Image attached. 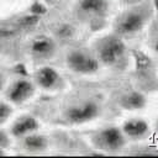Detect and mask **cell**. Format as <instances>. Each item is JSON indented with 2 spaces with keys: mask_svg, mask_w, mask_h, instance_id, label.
<instances>
[{
  "mask_svg": "<svg viewBox=\"0 0 158 158\" xmlns=\"http://www.w3.org/2000/svg\"><path fill=\"white\" fill-rule=\"evenodd\" d=\"M23 146L26 149H28L31 152H40V151H43L47 148L48 141L42 135L30 133V135H26V137L23 138Z\"/></svg>",
  "mask_w": 158,
  "mask_h": 158,
  "instance_id": "7c38bea8",
  "label": "cell"
},
{
  "mask_svg": "<svg viewBox=\"0 0 158 158\" xmlns=\"http://www.w3.org/2000/svg\"><path fill=\"white\" fill-rule=\"evenodd\" d=\"M142 1H144V0H122V2H125L126 5H131V6L137 5V4L142 2Z\"/></svg>",
  "mask_w": 158,
  "mask_h": 158,
  "instance_id": "d6986e66",
  "label": "cell"
},
{
  "mask_svg": "<svg viewBox=\"0 0 158 158\" xmlns=\"http://www.w3.org/2000/svg\"><path fill=\"white\" fill-rule=\"evenodd\" d=\"M38 126L40 125H38V122H37V120L35 117H32V116H22L21 118H19L14 123L11 131H12L14 136L20 137V136H26L28 133H32V132L37 131Z\"/></svg>",
  "mask_w": 158,
  "mask_h": 158,
  "instance_id": "30bf717a",
  "label": "cell"
},
{
  "mask_svg": "<svg viewBox=\"0 0 158 158\" xmlns=\"http://www.w3.org/2000/svg\"><path fill=\"white\" fill-rule=\"evenodd\" d=\"M126 138L122 130L117 127H107L99 131L94 137V144L102 151L115 152L125 146Z\"/></svg>",
  "mask_w": 158,
  "mask_h": 158,
  "instance_id": "3957f363",
  "label": "cell"
},
{
  "mask_svg": "<svg viewBox=\"0 0 158 158\" xmlns=\"http://www.w3.org/2000/svg\"><path fill=\"white\" fill-rule=\"evenodd\" d=\"M58 73L51 67H43L36 73V81L43 89H52L59 81Z\"/></svg>",
  "mask_w": 158,
  "mask_h": 158,
  "instance_id": "9c48e42d",
  "label": "cell"
},
{
  "mask_svg": "<svg viewBox=\"0 0 158 158\" xmlns=\"http://www.w3.org/2000/svg\"><path fill=\"white\" fill-rule=\"evenodd\" d=\"M100 112V107L94 101L81 102L69 107L65 112L67 118L73 123H84L95 118Z\"/></svg>",
  "mask_w": 158,
  "mask_h": 158,
  "instance_id": "5b68a950",
  "label": "cell"
},
{
  "mask_svg": "<svg viewBox=\"0 0 158 158\" xmlns=\"http://www.w3.org/2000/svg\"><path fill=\"white\" fill-rule=\"evenodd\" d=\"M153 14L154 6L152 0H144L137 5H133L117 17L115 23L116 32L118 35L137 33L153 17Z\"/></svg>",
  "mask_w": 158,
  "mask_h": 158,
  "instance_id": "6da1fadb",
  "label": "cell"
},
{
  "mask_svg": "<svg viewBox=\"0 0 158 158\" xmlns=\"http://www.w3.org/2000/svg\"><path fill=\"white\" fill-rule=\"evenodd\" d=\"M109 6V0H79V7L86 14L102 15Z\"/></svg>",
  "mask_w": 158,
  "mask_h": 158,
  "instance_id": "8fae6325",
  "label": "cell"
},
{
  "mask_svg": "<svg viewBox=\"0 0 158 158\" xmlns=\"http://www.w3.org/2000/svg\"><path fill=\"white\" fill-rule=\"evenodd\" d=\"M38 20H40L38 15H36V14L28 15V16H23L22 19H20L19 25L22 27H30V26H35L38 22Z\"/></svg>",
  "mask_w": 158,
  "mask_h": 158,
  "instance_id": "9a60e30c",
  "label": "cell"
},
{
  "mask_svg": "<svg viewBox=\"0 0 158 158\" xmlns=\"http://www.w3.org/2000/svg\"><path fill=\"white\" fill-rule=\"evenodd\" d=\"M1 88H2V80H1V78H0V90H1Z\"/></svg>",
  "mask_w": 158,
  "mask_h": 158,
  "instance_id": "7402d4cb",
  "label": "cell"
},
{
  "mask_svg": "<svg viewBox=\"0 0 158 158\" xmlns=\"http://www.w3.org/2000/svg\"><path fill=\"white\" fill-rule=\"evenodd\" d=\"M10 115H11V107L5 102H0V122L5 121Z\"/></svg>",
  "mask_w": 158,
  "mask_h": 158,
  "instance_id": "2e32d148",
  "label": "cell"
},
{
  "mask_svg": "<svg viewBox=\"0 0 158 158\" xmlns=\"http://www.w3.org/2000/svg\"><path fill=\"white\" fill-rule=\"evenodd\" d=\"M12 35H14L12 31L6 30V28H0V38H6V37H10Z\"/></svg>",
  "mask_w": 158,
  "mask_h": 158,
  "instance_id": "ac0fdd59",
  "label": "cell"
},
{
  "mask_svg": "<svg viewBox=\"0 0 158 158\" xmlns=\"http://www.w3.org/2000/svg\"><path fill=\"white\" fill-rule=\"evenodd\" d=\"M33 90H35V88H33L32 83L22 79L14 84V86L11 88V90L9 93V98L14 102H23L33 94Z\"/></svg>",
  "mask_w": 158,
  "mask_h": 158,
  "instance_id": "52a82bcc",
  "label": "cell"
},
{
  "mask_svg": "<svg viewBox=\"0 0 158 158\" xmlns=\"http://www.w3.org/2000/svg\"><path fill=\"white\" fill-rule=\"evenodd\" d=\"M122 131L126 137L138 141V139H144L146 137L149 136L151 127L147 121L136 117V118L127 120L122 126Z\"/></svg>",
  "mask_w": 158,
  "mask_h": 158,
  "instance_id": "8992f818",
  "label": "cell"
},
{
  "mask_svg": "<svg viewBox=\"0 0 158 158\" xmlns=\"http://www.w3.org/2000/svg\"><path fill=\"white\" fill-rule=\"evenodd\" d=\"M120 105L126 110H141L147 105V98L141 91H130L120 99Z\"/></svg>",
  "mask_w": 158,
  "mask_h": 158,
  "instance_id": "ba28073f",
  "label": "cell"
},
{
  "mask_svg": "<svg viewBox=\"0 0 158 158\" xmlns=\"http://www.w3.org/2000/svg\"><path fill=\"white\" fill-rule=\"evenodd\" d=\"M9 144V138H7V136L2 132V131H0V147H6Z\"/></svg>",
  "mask_w": 158,
  "mask_h": 158,
  "instance_id": "e0dca14e",
  "label": "cell"
},
{
  "mask_svg": "<svg viewBox=\"0 0 158 158\" xmlns=\"http://www.w3.org/2000/svg\"><path fill=\"white\" fill-rule=\"evenodd\" d=\"M152 2H153V6H154V9H156V11L158 14V0H152Z\"/></svg>",
  "mask_w": 158,
  "mask_h": 158,
  "instance_id": "44dd1931",
  "label": "cell"
},
{
  "mask_svg": "<svg viewBox=\"0 0 158 158\" xmlns=\"http://www.w3.org/2000/svg\"><path fill=\"white\" fill-rule=\"evenodd\" d=\"M31 49L37 56H49L54 51V42L48 37H38L32 42Z\"/></svg>",
  "mask_w": 158,
  "mask_h": 158,
  "instance_id": "4fadbf2b",
  "label": "cell"
},
{
  "mask_svg": "<svg viewBox=\"0 0 158 158\" xmlns=\"http://www.w3.org/2000/svg\"><path fill=\"white\" fill-rule=\"evenodd\" d=\"M133 57H135V59H136V64H137V68H138L139 70L149 69V68H151L152 60H151V58H149L146 53H143V52H141V51H135V52H133Z\"/></svg>",
  "mask_w": 158,
  "mask_h": 158,
  "instance_id": "5bb4252c",
  "label": "cell"
},
{
  "mask_svg": "<svg viewBox=\"0 0 158 158\" xmlns=\"http://www.w3.org/2000/svg\"><path fill=\"white\" fill-rule=\"evenodd\" d=\"M67 64L73 72L80 74L95 73L99 69V60L88 52L80 49L72 51L67 56Z\"/></svg>",
  "mask_w": 158,
  "mask_h": 158,
  "instance_id": "277c9868",
  "label": "cell"
},
{
  "mask_svg": "<svg viewBox=\"0 0 158 158\" xmlns=\"http://www.w3.org/2000/svg\"><path fill=\"white\" fill-rule=\"evenodd\" d=\"M152 48L156 51V52H158V36L156 37V38H153V43H152Z\"/></svg>",
  "mask_w": 158,
  "mask_h": 158,
  "instance_id": "ffe728a7",
  "label": "cell"
},
{
  "mask_svg": "<svg viewBox=\"0 0 158 158\" xmlns=\"http://www.w3.org/2000/svg\"><path fill=\"white\" fill-rule=\"evenodd\" d=\"M96 52L100 62L106 65H116L122 60L126 53V46L116 35H110L99 41Z\"/></svg>",
  "mask_w": 158,
  "mask_h": 158,
  "instance_id": "7a4b0ae2",
  "label": "cell"
},
{
  "mask_svg": "<svg viewBox=\"0 0 158 158\" xmlns=\"http://www.w3.org/2000/svg\"><path fill=\"white\" fill-rule=\"evenodd\" d=\"M1 154H2V151H0V156H1Z\"/></svg>",
  "mask_w": 158,
  "mask_h": 158,
  "instance_id": "603a6c76",
  "label": "cell"
}]
</instances>
